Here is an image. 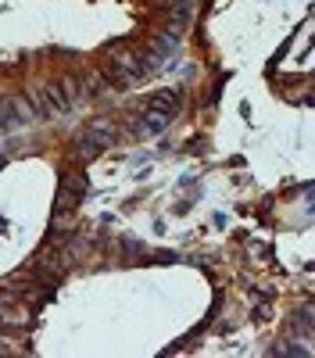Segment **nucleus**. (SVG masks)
<instances>
[{"label": "nucleus", "instance_id": "1", "mask_svg": "<svg viewBox=\"0 0 315 358\" xmlns=\"http://www.w3.org/2000/svg\"><path fill=\"white\" fill-rule=\"evenodd\" d=\"M33 108L25 97H0V133L4 129H18L25 122H33Z\"/></svg>", "mask_w": 315, "mask_h": 358}, {"label": "nucleus", "instance_id": "4", "mask_svg": "<svg viewBox=\"0 0 315 358\" xmlns=\"http://www.w3.org/2000/svg\"><path fill=\"white\" fill-rule=\"evenodd\" d=\"M43 90H47V97H50V104H54V111H57V115L72 108V104H68V97L61 94V83H47Z\"/></svg>", "mask_w": 315, "mask_h": 358}, {"label": "nucleus", "instance_id": "2", "mask_svg": "<svg viewBox=\"0 0 315 358\" xmlns=\"http://www.w3.org/2000/svg\"><path fill=\"white\" fill-rule=\"evenodd\" d=\"M147 108H154V111H161V115H168V118H176L180 108H183V90H180V86L161 90V94H154V97L147 101Z\"/></svg>", "mask_w": 315, "mask_h": 358}, {"label": "nucleus", "instance_id": "3", "mask_svg": "<svg viewBox=\"0 0 315 358\" xmlns=\"http://www.w3.org/2000/svg\"><path fill=\"white\" fill-rule=\"evenodd\" d=\"M25 101H29V108H33L36 118H54V115H57L43 86H25Z\"/></svg>", "mask_w": 315, "mask_h": 358}, {"label": "nucleus", "instance_id": "6", "mask_svg": "<svg viewBox=\"0 0 315 358\" xmlns=\"http://www.w3.org/2000/svg\"><path fill=\"white\" fill-rule=\"evenodd\" d=\"M86 83H90V86H86V90H90V94H101V90H104V76H90Z\"/></svg>", "mask_w": 315, "mask_h": 358}, {"label": "nucleus", "instance_id": "5", "mask_svg": "<svg viewBox=\"0 0 315 358\" xmlns=\"http://www.w3.org/2000/svg\"><path fill=\"white\" fill-rule=\"evenodd\" d=\"M61 94L68 97V104H75L79 94H82V90H79V79H61Z\"/></svg>", "mask_w": 315, "mask_h": 358}]
</instances>
